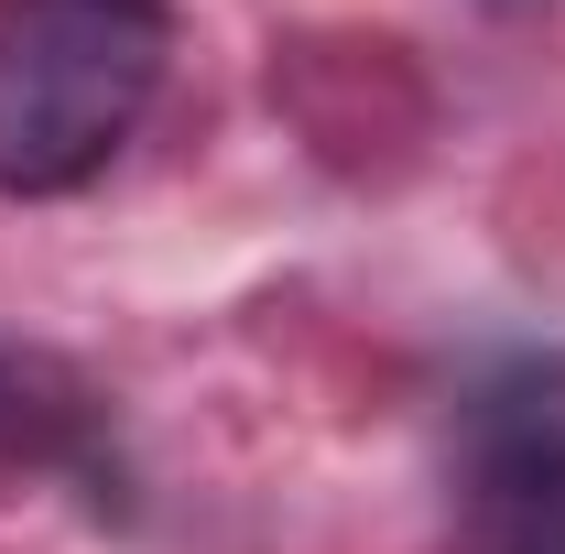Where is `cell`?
<instances>
[{"label": "cell", "instance_id": "6da1fadb", "mask_svg": "<svg viewBox=\"0 0 565 554\" xmlns=\"http://www.w3.org/2000/svg\"><path fill=\"white\" fill-rule=\"evenodd\" d=\"M163 55V0H0V196L87 185L141 131Z\"/></svg>", "mask_w": 565, "mask_h": 554}, {"label": "cell", "instance_id": "7a4b0ae2", "mask_svg": "<svg viewBox=\"0 0 565 554\" xmlns=\"http://www.w3.org/2000/svg\"><path fill=\"white\" fill-rule=\"evenodd\" d=\"M87 435V381L44 348H0V468H44Z\"/></svg>", "mask_w": 565, "mask_h": 554}]
</instances>
